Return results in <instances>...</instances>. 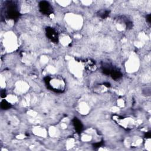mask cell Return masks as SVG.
Here are the masks:
<instances>
[{"instance_id": "obj_2", "label": "cell", "mask_w": 151, "mask_h": 151, "mask_svg": "<svg viewBox=\"0 0 151 151\" xmlns=\"http://www.w3.org/2000/svg\"><path fill=\"white\" fill-rule=\"evenodd\" d=\"M39 9L41 13L45 15H50L52 12L51 4L46 1H42L39 3Z\"/></svg>"}, {"instance_id": "obj_4", "label": "cell", "mask_w": 151, "mask_h": 151, "mask_svg": "<svg viewBox=\"0 0 151 151\" xmlns=\"http://www.w3.org/2000/svg\"><path fill=\"white\" fill-rule=\"evenodd\" d=\"M73 124H74V126L76 130L77 131H81V129L83 128V126H82V124L80 122L79 120L75 118L73 120Z\"/></svg>"}, {"instance_id": "obj_1", "label": "cell", "mask_w": 151, "mask_h": 151, "mask_svg": "<svg viewBox=\"0 0 151 151\" xmlns=\"http://www.w3.org/2000/svg\"><path fill=\"white\" fill-rule=\"evenodd\" d=\"M45 81L48 87L52 91L56 93H62L65 88V81L64 79L58 76L47 77Z\"/></svg>"}, {"instance_id": "obj_3", "label": "cell", "mask_w": 151, "mask_h": 151, "mask_svg": "<svg viewBox=\"0 0 151 151\" xmlns=\"http://www.w3.org/2000/svg\"><path fill=\"white\" fill-rule=\"evenodd\" d=\"M47 35L50 40H51L54 42H57L58 41V35L57 32L52 28L48 27L46 28Z\"/></svg>"}, {"instance_id": "obj_5", "label": "cell", "mask_w": 151, "mask_h": 151, "mask_svg": "<svg viewBox=\"0 0 151 151\" xmlns=\"http://www.w3.org/2000/svg\"><path fill=\"white\" fill-rule=\"evenodd\" d=\"M10 107V103L6 100H2L1 101V108L2 109H8Z\"/></svg>"}]
</instances>
